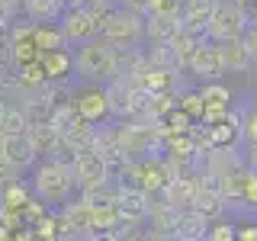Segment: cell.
<instances>
[{"label":"cell","instance_id":"cell-32","mask_svg":"<svg viewBox=\"0 0 257 241\" xmlns=\"http://www.w3.org/2000/svg\"><path fill=\"white\" fill-rule=\"evenodd\" d=\"M13 4H16V0H0V13H7V10H10Z\"/></svg>","mask_w":257,"mask_h":241},{"label":"cell","instance_id":"cell-27","mask_svg":"<svg viewBox=\"0 0 257 241\" xmlns=\"http://www.w3.org/2000/svg\"><path fill=\"white\" fill-rule=\"evenodd\" d=\"M241 42L247 45V52H251V58L257 61V23H254V26H247L244 32H241Z\"/></svg>","mask_w":257,"mask_h":241},{"label":"cell","instance_id":"cell-3","mask_svg":"<svg viewBox=\"0 0 257 241\" xmlns=\"http://www.w3.org/2000/svg\"><path fill=\"white\" fill-rule=\"evenodd\" d=\"M100 32L112 48H135L139 39L145 36V20L139 16V10L122 7V10H112L106 20L100 23Z\"/></svg>","mask_w":257,"mask_h":241},{"label":"cell","instance_id":"cell-17","mask_svg":"<svg viewBox=\"0 0 257 241\" xmlns=\"http://www.w3.org/2000/svg\"><path fill=\"white\" fill-rule=\"evenodd\" d=\"M32 45L39 52H52V48H68V39H64L61 26H52V23H32Z\"/></svg>","mask_w":257,"mask_h":241},{"label":"cell","instance_id":"cell-5","mask_svg":"<svg viewBox=\"0 0 257 241\" xmlns=\"http://www.w3.org/2000/svg\"><path fill=\"white\" fill-rule=\"evenodd\" d=\"M58 26H61V32H64V39H68V45H71V42H87V39H93L96 32H100V23L90 16V10H87L84 4L64 7Z\"/></svg>","mask_w":257,"mask_h":241},{"label":"cell","instance_id":"cell-4","mask_svg":"<svg viewBox=\"0 0 257 241\" xmlns=\"http://www.w3.org/2000/svg\"><path fill=\"white\" fill-rule=\"evenodd\" d=\"M244 29H247V13L235 0H215L206 23V36L212 42H225V39H238Z\"/></svg>","mask_w":257,"mask_h":241},{"label":"cell","instance_id":"cell-26","mask_svg":"<svg viewBox=\"0 0 257 241\" xmlns=\"http://www.w3.org/2000/svg\"><path fill=\"white\" fill-rule=\"evenodd\" d=\"M13 180H20V167H16L13 161H7L4 155H0V190H4L7 183H13Z\"/></svg>","mask_w":257,"mask_h":241},{"label":"cell","instance_id":"cell-16","mask_svg":"<svg viewBox=\"0 0 257 241\" xmlns=\"http://www.w3.org/2000/svg\"><path fill=\"white\" fill-rule=\"evenodd\" d=\"M190 209H196L203 219H219L222 215V209H225V196L219 190H209V187H196V196H193V206Z\"/></svg>","mask_w":257,"mask_h":241},{"label":"cell","instance_id":"cell-29","mask_svg":"<svg viewBox=\"0 0 257 241\" xmlns=\"http://www.w3.org/2000/svg\"><path fill=\"white\" fill-rule=\"evenodd\" d=\"M244 135H247V142H254L257 145V109L247 116V123H244Z\"/></svg>","mask_w":257,"mask_h":241},{"label":"cell","instance_id":"cell-24","mask_svg":"<svg viewBox=\"0 0 257 241\" xmlns=\"http://www.w3.org/2000/svg\"><path fill=\"white\" fill-rule=\"evenodd\" d=\"M203 100L206 103H225V106H228V100H231V93H228V87H222V84H206L203 87Z\"/></svg>","mask_w":257,"mask_h":241},{"label":"cell","instance_id":"cell-1","mask_svg":"<svg viewBox=\"0 0 257 241\" xmlns=\"http://www.w3.org/2000/svg\"><path fill=\"white\" fill-rule=\"evenodd\" d=\"M74 190H77L74 171H71V164H64L58 158L42 161V164L36 167V174H32V193H36V199H42L45 206L48 203L64 206Z\"/></svg>","mask_w":257,"mask_h":241},{"label":"cell","instance_id":"cell-21","mask_svg":"<svg viewBox=\"0 0 257 241\" xmlns=\"http://www.w3.org/2000/svg\"><path fill=\"white\" fill-rule=\"evenodd\" d=\"M29 203V190L23 187V180H13L0 190V209H13V212H23Z\"/></svg>","mask_w":257,"mask_h":241},{"label":"cell","instance_id":"cell-33","mask_svg":"<svg viewBox=\"0 0 257 241\" xmlns=\"http://www.w3.org/2000/svg\"><path fill=\"white\" fill-rule=\"evenodd\" d=\"M254 206H257V203H254Z\"/></svg>","mask_w":257,"mask_h":241},{"label":"cell","instance_id":"cell-9","mask_svg":"<svg viewBox=\"0 0 257 241\" xmlns=\"http://www.w3.org/2000/svg\"><path fill=\"white\" fill-rule=\"evenodd\" d=\"M161 193H164V203L174 206L177 212H180V209H190L193 206V196H196V180L187 177V174H177V177H171V180L161 187Z\"/></svg>","mask_w":257,"mask_h":241},{"label":"cell","instance_id":"cell-14","mask_svg":"<svg viewBox=\"0 0 257 241\" xmlns=\"http://www.w3.org/2000/svg\"><path fill=\"white\" fill-rule=\"evenodd\" d=\"M219 55H222V64L225 71H247L254 64L251 52H247V45L238 39H225V42H219Z\"/></svg>","mask_w":257,"mask_h":241},{"label":"cell","instance_id":"cell-12","mask_svg":"<svg viewBox=\"0 0 257 241\" xmlns=\"http://www.w3.org/2000/svg\"><path fill=\"white\" fill-rule=\"evenodd\" d=\"M77 116L84 119V123H103V119L109 116V103H106V93L103 90H87V93H80V100H77Z\"/></svg>","mask_w":257,"mask_h":241},{"label":"cell","instance_id":"cell-11","mask_svg":"<svg viewBox=\"0 0 257 241\" xmlns=\"http://www.w3.org/2000/svg\"><path fill=\"white\" fill-rule=\"evenodd\" d=\"M42 61V71H45V84H58L74 71V61H71L68 48H52V52H42L39 55Z\"/></svg>","mask_w":257,"mask_h":241},{"label":"cell","instance_id":"cell-28","mask_svg":"<svg viewBox=\"0 0 257 241\" xmlns=\"http://www.w3.org/2000/svg\"><path fill=\"white\" fill-rule=\"evenodd\" d=\"M241 199H247V203H257V174L251 171L244 180V193H241Z\"/></svg>","mask_w":257,"mask_h":241},{"label":"cell","instance_id":"cell-25","mask_svg":"<svg viewBox=\"0 0 257 241\" xmlns=\"http://www.w3.org/2000/svg\"><path fill=\"white\" fill-rule=\"evenodd\" d=\"M206 238L209 241H231V238H235V225H231V222H215V225L206 228Z\"/></svg>","mask_w":257,"mask_h":241},{"label":"cell","instance_id":"cell-19","mask_svg":"<svg viewBox=\"0 0 257 241\" xmlns=\"http://www.w3.org/2000/svg\"><path fill=\"white\" fill-rule=\"evenodd\" d=\"M177 16H161V13H148L145 16V32H148V39H155V42H167L171 39V32L177 29Z\"/></svg>","mask_w":257,"mask_h":241},{"label":"cell","instance_id":"cell-22","mask_svg":"<svg viewBox=\"0 0 257 241\" xmlns=\"http://www.w3.org/2000/svg\"><path fill=\"white\" fill-rule=\"evenodd\" d=\"M203 106H206V100H203V93H183L180 96V109L187 112V116H193V123H199V116H203Z\"/></svg>","mask_w":257,"mask_h":241},{"label":"cell","instance_id":"cell-30","mask_svg":"<svg viewBox=\"0 0 257 241\" xmlns=\"http://www.w3.org/2000/svg\"><path fill=\"white\" fill-rule=\"evenodd\" d=\"M235 238H241V241H254V238H257V225H244L241 231H235Z\"/></svg>","mask_w":257,"mask_h":241},{"label":"cell","instance_id":"cell-13","mask_svg":"<svg viewBox=\"0 0 257 241\" xmlns=\"http://www.w3.org/2000/svg\"><path fill=\"white\" fill-rule=\"evenodd\" d=\"M10 61H13V68H20V64H29V61H36L39 55V48L32 45V26H23V29H13V39H10Z\"/></svg>","mask_w":257,"mask_h":241},{"label":"cell","instance_id":"cell-23","mask_svg":"<svg viewBox=\"0 0 257 241\" xmlns=\"http://www.w3.org/2000/svg\"><path fill=\"white\" fill-rule=\"evenodd\" d=\"M145 13H161V16H177L180 20V0H148Z\"/></svg>","mask_w":257,"mask_h":241},{"label":"cell","instance_id":"cell-10","mask_svg":"<svg viewBox=\"0 0 257 241\" xmlns=\"http://www.w3.org/2000/svg\"><path fill=\"white\" fill-rule=\"evenodd\" d=\"M26 139L32 145V151H36V158L39 155L52 158L55 148H58V142H61V132L52 126V119H48V123H29L26 126Z\"/></svg>","mask_w":257,"mask_h":241},{"label":"cell","instance_id":"cell-6","mask_svg":"<svg viewBox=\"0 0 257 241\" xmlns=\"http://www.w3.org/2000/svg\"><path fill=\"white\" fill-rule=\"evenodd\" d=\"M187 68L193 71L196 77H206V80H215L225 71V64H222V55H219V42H212V39H199L196 45H193V52H190V61H187Z\"/></svg>","mask_w":257,"mask_h":241},{"label":"cell","instance_id":"cell-7","mask_svg":"<svg viewBox=\"0 0 257 241\" xmlns=\"http://www.w3.org/2000/svg\"><path fill=\"white\" fill-rule=\"evenodd\" d=\"M71 171H74V180H77V190H84V187H90V183H100V180H106L109 177V167H106V161H103L96 151H80V155L74 158V164H71Z\"/></svg>","mask_w":257,"mask_h":241},{"label":"cell","instance_id":"cell-2","mask_svg":"<svg viewBox=\"0 0 257 241\" xmlns=\"http://www.w3.org/2000/svg\"><path fill=\"white\" fill-rule=\"evenodd\" d=\"M74 68L84 80H109L119 74V52L106 39H87L80 42V52L74 58Z\"/></svg>","mask_w":257,"mask_h":241},{"label":"cell","instance_id":"cell-18","mask_svg":"<svg viewBox=\"0 0 257 241\" xmlns=\"http://www.w3.org/2000/svg\"><path fill=\"white\" fill-rule=\"evenodd\" d=\"M64 7L58 0H23V13H26V20L32 23H48L55 20V16H61Z\"/></svg>","mask_w":257,"mask_h":241},{"label":"cell","instance_id":"cell-8","mask_svg":"<svg viewBox=\"0 0 257 241\" xmlns=\"http://www.w3.org/2000/svg\"><path fill=\"white\" fill-rule=\"evenodd\" d=\"M0 155L7 161H13L20 171H26V167L36 161V151H32V145L26 139V132H10V135H0Z\"/></svg>","mask_w":257,"mask_h":241},{"label":"cell","instance_id":"cell-15","mask_svg":"<svg viewBox=\"0 0 257 241\" xmlns=\"http://www.w3.org/2000/svg\"><path fill=\"white\" fill-rule=\"evenodd\" d=\"M206 228H209V219H203L196 209H180L177 212V225H174V238L196 241V238H206Z\"/></svg>","mask_w":257,"mask_h":241},{"label":"cell","instance_id":"cell-31","mask_svg":"<svg viewBox=\"0 0 257 241\" xmlns=\"http://www.w3.org/2000/svg\"><path fill=\"white\" fill-rule=\"evenodd\" d=\"M119 4L132 7V10H145V4H148V0H119Z\"/></svg>","mask_w":257,"mask_h":241},{"label":"cell","instance_id":"cell-20","mask_svg":"<svg viewBox=\"0 0 257 241\" xmlns=\"http://www.w3.org/2000/svg\"><path fill=\"white\" fill-rule=\"evenodd\" d=\"M241 135V123L235 112H228V119H222V123L209 126V139H212V148H219V145H231Z\"/></svg>","mask_w":257,"mask_h":241}]
</instances>
